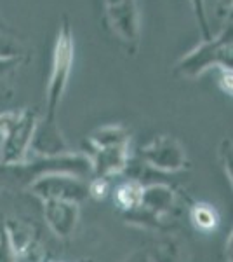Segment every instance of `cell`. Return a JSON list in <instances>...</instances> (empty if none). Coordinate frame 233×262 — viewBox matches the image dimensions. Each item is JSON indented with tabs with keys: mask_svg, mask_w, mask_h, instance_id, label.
Instances as JSON below:
<instances>
[{
	"mask_svg": "<svg viewBox=\"0 0 233 262\" xmlns=\"http://www.w3.org/2000/svg\"><path fill=\"white\" fill-rule=\"evenodd\" d=\"M24 61L27 56H0V81L11 77Z\"/></svg>",
	"mask_w": 233,
	"mask_h": 262,
	"instance_id": "10",
	"label": "cell"
},
{
	"mask_svg": "<svg viewBox=\"0 0 233 262\" xmlns=\"http://www.w3.org/2000/svg\"><path fill=\"white\" fill-rule=\"evenodd\" d=\"M0 232H2V219H0Z\"/></svg>",
	"mask_w": 233,
	"mask_h": 262,
	"instance_id": "15",
	"label": "cell"
},
{
	"mask_svg": "<svg viewBox=\"0 0 233 262\" xmlns=\"http://www.w3.org/2000/svg\"><path fill=\"white\" fill-rule=\"evenodd\" d=\"M4 33H6V32H4Z\"/></svg>",
	"mask_w": 233,
	"mask_h": 262,
	"instance_id": "16",
	"label": "cell"
},
{
	"mask_svg": "<svg viewBox=\"0 0 233 262\" xmlns=\"http://www.w3.org/2000/svg\"><path fill=\"white\" fill-rule=\"evenodd\" d=\"M117 201H118V205H122L124 208H131V206L138 201V191L134 189V185H129V184L122 185L117 191Z\"/></svg>",
	"mask_w": 233,
	"mask_h": 262,
	"instance_id": "11",
	"label": "cell"
},
{
	"mask_svg": "<svg viewBox=\"0 0 233 262\" xmlns=\"http://www.w3.org/2000/svg\"><path fill=\"white\" fill-rule=\"evenodd\" d=\"M37 124L39 114L35 108L0 114V164L27 161Z\"/></svg>",
	"mask_w": 233,
	"mask_h": 262,
	"instance_id": "2",
	"label": "cell"
},
{
	"mask_svg": "<svg viewBox=\"0 0 233 262\" xmlns=\"http://www.w3.org/2000/svg\"><path fill=\"white\" fill-rule=\"evenodd\" d=\"M91 170V163L80 154H59V156H37L23 163L0 164V189L7 191H23L30 189L37 180L50 173H66L73 177H86Z\"/></svg>",
	"mask_w": 233,
	"mask_h": 262,
	"instance_id": "1",
	"label": "cell"
},
{
	"mask_svg": "<svg viewBox=\"0 0 233 262\" xmlns=\"http://www.w3.org/2000/svg\"><path fill=\"white\" fill-rule=\"evenodd\" d=\"M42 203H44V219L50 227V231L58 238H70L79 221L77 203L63 200H49Z\"/></svg>",
	"mask_w": 233,
	"mask_h": 262,
	"instance_id": "6",
	"label": "cell"
},
{
	"mask_svg": "<svg viewBox=\"0 0 233 262\" xmlns=\"http://www.w3.org/2000/svg\"><path fill=\"white\" fill-rule=\"evenodd\" d=\"M0 32H6V33H14V30H12V28L9 27V25H7V21L2 18V16H0Z\"/></svg>",
	"mask_w": 233,
	"mask_h": 262,
	"instance_id": "14",
	"label": "cell"
},
{
	"mask_svg": "<svg viewBox=\"0 0 233 262\" xmlns=\"http://www.w3.org/2000/svg\"><path fill=\"white\" fill-rule=\"evenodd\" d=\"M195 4V9H197V14H198V19H200V25H202V30H204L205 37H209L207 33V25H205V18H204V12H202V0H193Z\"/></svg>",
	"mask_w": 233,
	"mask_h": 262,
	"instance_id": "12",
	"label": "cell"
},
{
	"mask_svg": "<svg viewBox=\"0 0 233 262\" xmlns=\"http://www.w3.org/2000/svg\"><path fill=\"white\" fill-rule=\"evenodd\" d=\"M0 56H27V49L16 37V33L0 32Z\"/></svg>",
	"mask_w": 233,
	"mask_h": 262,
	"instance_id": "8",
	"label": "cell"
},
{
	"mask_svg": "<svg viewBox=\"0 0 233 262\" xmlns=\"http://www.w3.org/2000/svg\"><path fill=\"white\" fill-rule=\"evenodd\" d=\"M105 23L124 42L138 40V16L134 0H105Z\"/></svg>",
	"mask_w": 233,
	"mask_h": 262,
	"instance_id": "5",
	"label": "cell"
},
{
	"mask_svg": "<svg viewBox=\"0 0 233 262\" xmlns=\"http://www.w3.org/2000/svg\"><path fill=\"white\" fill-rule=\"evenodd\" d=\"M223 88H224V90H226L228 93H231V95H233V74H226V75H224V77H223Z\"/></svg>",
	"mask_w": 233,
	"mask_h": 262,
	"instance_id": "13",
	"label": "cell"
},
{
	"mask_svg": "<svg viewBox=\"0 0 233 262\" xmlns=\"http://www.w3.org/2000/svg\"><path fill=\"white\" fill-rule=\"evenodd\" d=\"M71 65H73V33L68 18L61 19L58 40L54 46L53 63H50V74L47 82V100H45V116L44 122L49 124H58L56 116L58 108L61 103V98L65 95V90L68 86Z\"/></svg>",
	"mask_w": 233,
	"mask_h": 262,
	"instance_id": "3",
	"label": "cell"
},
{
	"mask_svg": "<svg viewBox=\"0 0 233 262\" xmlns=\"http://www.w3.org/2000/svg\"><path fill=\"white\" fill-rule=\"evenodd\" d=\"M193 222L197 224L198 229L213 231L219 224V217L214 208H211V206H207V205H198L197 208L193 210Z\"/></svg>",
	"mask_w": 233,
	"mask_h": 262,
	"instance_id": "7",
	"label": "cell"
},
{
	"mask_svg": "<svg viewBox=\"0 0 233 262\" xmlns=\"http://www.w3.org/2000/svg\"><path fill=\"white\" fill-rule=\"evenodd\" d=\"M28 191L40 198L42 201L63 200L79 203L87 196L89 189L79 180V177L66 175V173H50L37 180Z\"/></svg>",
	"mask_w": 233,
	"mask_h": 262,
	"instance_id": "4",
	"label": "cell"
},
{
	"mask_svg": "<svg viewBox=\"0 0 233 262\" xmlns=\"http://www.w3.org/2000/svg\"><path fill=\"white\" fill-rule=\"evenodd\" d=\"M0 262H18V253H16L14 247H12L9 234L6 231L2 221V232H0Z\"/></svg>",
	"mask_w": 233,
	"mask_h": 262,
	"instance_id": "9",
	"label": "cell"
}]
</instances>
